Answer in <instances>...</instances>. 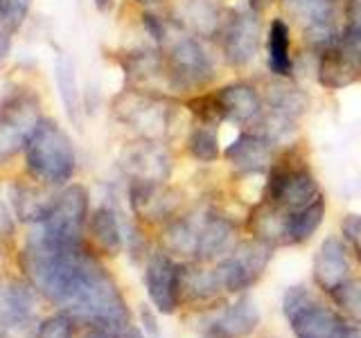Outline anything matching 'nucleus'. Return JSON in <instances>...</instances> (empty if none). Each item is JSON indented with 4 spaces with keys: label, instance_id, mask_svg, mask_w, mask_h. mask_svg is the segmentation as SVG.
<instances>
[{
    "label": "nucleus",
    "instance_id": "obj_1",
    "mask_svg": "<svg viewBox=\"0 0 361 338\" xmlns=\"http://www.w3.org/2000/svg\"><path fill=\"white\" fill-rule=\"evenodd\" d=\"M25 277L77 325L122 338L131 313L122 293L86 244H61L34 230L18 255Z\"/></svg>",
    "mask_w": 361,
    "mask_h": 338
},
{
    "label": "nucleus",
    "instance_id": "obj_2",
    "mask_svg": "<svg viewBox=\"0 0 361 338\" xmlns=\"http://www.w3.org/2000/svg\"><path fill=\"white\" fill-rule=\"evenodd\" d=\"M142 25L163 54L174 93L201 90L212 82L214 65L203 39L188 32L174 16L165 18L154 11H145Z\"/></svg>",
    "mask_w": 361,
    "mask_h": 338
},
{
    "label": "nucleus",
    "instance_id": "obj_3",
    "mask_svg": "<svg viewBox=\"0 0 361 338\" xmlns=\"http://www.w3.org/2000/svg\"><path fill=\"white\" fill-rule=\"evenodd\" d=\"M27 176L48 187H63L71 183L77 169V154L71 135L52 118H43L27 140L25 151Z\"/></svg>",
    "mask_w": 361,
    "mask_h": 338
},
{
    "label": "nucleus",
    "instance_id": "obj_4",
    "mask_svg": "<svg viewBox=\"0 0 361 338\" xmlns=\"http://www.w3.org/2000/svg\"><path fill=\"white\" fill-rule=\"evenodd\" d=\"M264 199L282 212L298 214L323 199V192L312 167L298 154H293V149H289L276 156L274 165H271Z\"/></svg>",
    "mask_w": 361,
    "mask_h": 338
},
{
    "label": "nucleus",
    "instance_id": "obj_5",
    "mask_svg": "<svg viewBox=\"0 0 361 338\" xmlns=\"http://www.w3.org/2000/svg\"><path fill=\"white\" fill-rule=\"evenodd\" d=\"M43 120L41 97L34 88H9L0 99V165L25 151L27 140Z\"/></svg>",
    "mask_w": 361,
    "mask_h": 338
},
{
    "label": "nucleus",
    "instance_id": "obj_6",
    "mask_svg": "<svg viewBox=\"0 0 361 338\" xmlns=\"http://www.w3.org/2000/svg\"><path fill=\"white\" fill-rule=\"evenodd\" d=\"M111 113L120 124L133 129L140 138L152 140H163L172 124L169 97L152 95L129 86L111 99Z\"/></svg>",
    "mask_w": 361,
    "mask_h": 338
},
{
    "label": "nucleus",
    "instance_id": "obj_7",
    "mask_svg": "<svg viewBox=\"0 0 361 338\" xmlns=\"http://www.w3.org/2000/svg\"><path fill=\"white\" fill-rule=\"evenodd\" d=\"M282 311L296 338H348L350 325L330 307H323L305 287L287 289Z\"/></svg>",
    "mask_w": 361,
    "mask_h": 338
},
{
    "label": "nucleus",
    "instance_id": "obj_8",
    "mask_svg": "<svg viewBox=\"0 0 361 338\" xmlns=\"http://www.w3.org/2000/svg\"><path fill=\"white\" fill-rule=\"evenodd\" d=\"M90 219L88 189L79 183L59 187L48 219L37 225V230L48 239L61 244H84V234Z\"/></svg>",
    "mask_w": 361,
    "mask_h": 338
},
{
    "label": "nucleus",
    "instance_id": "obj_9",
    "mask_svg": "<svg viewBox=\"0 0 361 338\" xmlns=\"http://www.w3.org/2000/svg\"><path fill=\"white\" fill-rule=\"evenodd\" d=\"M221 41V54L233 68H244L251 63L262 43V20L259 11L251 5L235 7L226 11L224 27L219 32Z\"/></svg>",
    "mask_w": 361,
    "mask_h": 338
},
{
    "label": "nucleus",
    "instance_id": "obj_10",
    "mask_svg": "<svg viewBox=\"0 0 361 338\" xmlns=\"http://www.w3.org/2000/svg\"><path fill=\"white\" fill-rule=\"evenodd\" d=\"M316 79L325 90H343L361 79V39L341 34L319 52Z\"/></svg>",
    "mask_w": 361,
    "mask_h": 338
},
{
    "label": "nucleus",
    "instance_id": "obj_11",
    "mask_svg": "<svg viewBox=\"0 0 361 338\" xmlns=\"http://www.w3.org/2000/svg\"><path fill=\"white\" fill-rule=\"evenodd\" d=\"M274 255V246H269L264 242H240L233 251L226 255L221 262L214 266L219 273L224 291L240 293L251 289L259 275L264 273V268L271 262Z\"/></svg>",
    "mask_w": 361,
    "mask_h": 338
},
{
    "label": "nucleus",
    "instance_id": "obj_12",
    "mask_svg": "<svg viewBox=\"0 0 361 338\" xmlns=\"http://www.w3.org/2000/svg\"><path fill=\"white\" fill-rule=\"evenodd\" d=\"M120 167L129 183H165L172 172V156L163 140L140 138L122 149Z\"/></svg>",
    "mask_w": 361,
    "mask_h": 338
},
{
    "label": "nucleus",
    "instance_id": "obj_13",
    "mask_svg": "<svg viewBox=\"0 0 361 338\" xmlns=\"http://www.w3.org/2000/svg\"><path fill=\"white\" fill-rule=\"evenodd\" d=\"M282 9L298 23L302 37L314 50L330 45L343 27L336 25L334 3L330 0H280Z\"/></svg>",
    "mask_w": 361,
    "mask_h": 338
},
{
    "label": "nucleus",
    "instance_id": "obj_14",
    "mask_svg": "<svg viewBox=\"0 0 361 338\" xmlns=\"http://www.w3.org/2000/svg\"><path fill=\"white\" fill-rule=\"evenodd\" d=\"M118 61L124 70V79H127L129 88L145 90V93L152 95H163V97H169L174 93L167 63L158 48L124 52L120 54Z\"/></svg>",
    "mask_w": 361,
    "mask_h": 338
},
{
    "label": "nucleus",
    "instance_id": "obj_15",
    "mask_svg": "<svg viewBox=\"0 0 361 338\" xmlns=\"http://www.w3.org/2000/svg\"><path fill=\"white\" fill-rule=\"evenodd\" d=\"M178 277L180 266L174 262L169 253H152L145 266V287L156 311L174 313L180 304L178 296Z\"/></svg>",
    "mask_w": 361,
    "mask_h": 338
},
{
    "label": "nucleus",
    "instance_id": "obj_16",
    "mask_svg": "<svg viewBox=\"0 0 361 338\" xmlns=\"http://www.w3.org/2000/svg\"><path fill=\"white\" fill-rule=\"evenodd\" d=\"M224 158L240 174H262L269 172L276 161V144L262 133L246 129L226 146Z\"/></svg>",
    "mask_w": 361,
    "mask_h": 338
},
{
    "label": "nucleus",
    "instance_id": "obj_17",
    "mask_svg": "<svg viewBox=\"0 0 361 338\" xmlns=\"http://www.w3.org/2000/svg\"><path fill=\"white\" fill-rule=\"evenodd\" d=\"M237 242V225L233 219L224 217L217 212H199V242H197V257L199 262H214L224 259Z\"/></svg>",
    "mask_w": 361,
    "mask_h": 338
},
{
    "label": "nucleus",
    "instance_id": "obj_18",
    "mask_svg": "<svg viewBox=\"0 0 361 338\" xmlns=\"http://www.w3.org/2000/svg\"><path fill=\"white\" fill-rule=\"evenodd\" d=\"M212 95L221 108L224 122L240 124V127H253L257 118L262 115V108H264L262 95H259V90L251 84H244V82L226 84L214 90Z\"/></svg>",
    "mask_w": 361,
    "mask_h": 338
},
{
    "label": "nucleus",
    "instance_id": "obj_19",
    "mask_svg": "<svg viewBox=\"0 0 361 338\" xmlns=\"http://www.w3.org/2000/svg\"><path fill=\"white\" fill-rule=\"evenodd\" d=\"M54 187H48L39 183V180L30 178L27 180H16L9 187V199H11V208H14L16 219L23 223H32L39 225L48 219V214L52 210V203L56 192Z\"/></svg>",
    "mask_w": 361,
    "mask_h": 338
},
{
    "label": "nucleus",
    "instance_id": "obj_20",
    "mask_svg": "<svg viewBox=\"0 0 361 338\" xmlns=\"http://www.w3.org/2000/svg\"><path fill=\"white\" fill-rule=\"evenodd\" d=\"M174 18L199 39L219 37L226 20V9L217 0H178Z\"/></svg>",
    "mask_w": 361,
    "mask_h": 338
},
{
    "label": "nucleus",
    "instance_id": "obj_21",
    "mask_svg": "<svg viewBox=\"0 0 361 338\" xmlns=\"http://www.w3.org/2000/svg\"><path fill=\"white\" fill-rule=\"evenodd\" d=\"M348 270L350 264L345 244L338 237L330 234L327 239H323L314 255V282L332 296L343 282H348Z\"/></svg>",
    "mask_w": 361,
    "mask_h": 338
},
{
    "label": "nucleus",
    "instance_id": "obj_22",
    "mask_svg": "<svg viewBox=\"0 0 361 338\" xmlns=\"http://www.w3.org/2000/svg\"><path fill=\"white\" fill-rule=\"evenodd\" d=\"M289 221L291 214L282 212L274 203L262 199L248 214V232L253 239L269 246H289Z\"/></svg>",
    "mask_w": 361,
    "mask_h": 338
},
{
    "label": "nucleus",
    "instance_id": "obj_23",
    "mask_svg": "<svg viewBox=\"0 0 361 338\" xmlns=\"http://www.w3.org/2000/svg\"><path fill=\"white\" fill-rule=\"evenodd\" d=\"M165 183H129V201L140 219H167L176 208L172 189H165Z\"/></svg>",
    "mask_w": 361,
    "mask_h": 338
},
{
    "label": "nucleus",
    "instance_id": "obj_24",
    "mask_svg": "<svg viewBox=\"0 0 361 338\" xmlns=\"http://www.w3.org/2000/svg\"><path fill=\"white\" fill-rule=\"evenodd\" d=\"M37 287L27 277H0V315L5 318H32L39 304Z\"/></svg>",
    "mask_w": 361,
    "mask_h": 338
},
{
    "label": "nucleus",
    "instance_id": "obj_25",
    "mask_svg": "<svg viewBox=\"0 0 361 338\" xmlns=\"http://www.w3.org/2000/svg\"><path fill=\"white\" fill-rule=\"evenodd\" d=\"M259 95H262L264 111L276 113V115H282L293 122H298L302 113L307 111V95L282 77H274V82H269L259 90Z\"/></svg>",
    "mask_w": 361,
    "mask_h": 338
},
{
    "label": "nucleus",
    "instance_id": "obj_26",
    "mask_svg": "<svg viewBox=\"0 0 361 338\" xmlns=\"http://www.w3.org/2000/svg\"><path fill=\"white\" fill-rule=\"evenodd\" d=\"M259 323V311L251 296H240V300L226 307L224 313L212 323V334L219 338H242L248 336Z\"/></svg>",
    "mask_w": 361,
    "mask_h": 338
},
{
    "label": "nucleus",
    "instance_id": "obj_27",
    "mask_svg": "<svg viewBox=\"0 0 361 338\" xmlns=\"http://www.w3.org/2000/svg\"><path fill=\"white\" fill-rule=\"evenodd\" d=\"M86 230H88L90 242H93V246L99 253H104L109 257H116L122 253V246H124L122 225L118 219V212L111 206H99L90 212Z\"/></svg>",
    "mask_w": 361,
    "mask_h": 338
},
{
    "label": "nucleus",
    "instance_id": "obj_28",
    "mask_svg": "<svg viewBox=\"0 0 361 338\" xmlns=\"http://www.w3.org/2000/svg\"><path fill=\"white\" fill-rule=\"evenodd\" d=\"M267 52H269L271 75L289 79L293 75V59H291V32L285 18H274L269 23Z\"/></svg>",
    "mask_w": 361,
    "mask_h": 338
},
{
    "label": "nucleus",
    "instance_id": "obj_29",
    "mask_svg": "<svg viewBox=\"0 0 361 338\" xmlns=\"http://www.w3.org/2000/svg\"><path fill=\"white\" fill-rule=\"evenodd\" d=\"M199 242V214L169 219L163 230V246L169 255L197 257Z\"/></svg>",
    "mask_w": 361,
    "mask_h": 338
},
{
    "label": "nucleus",
    "instance_id": "obj_30",
    "mask_svg": "<svg viewBox=\"0 0 361 338\" xmlns=\"http://www.w3.org/2000/svg\"><path fill=\"white\" fill-rule=\"evenodd\" d=\"M54 79H56V88H59V97L68 120H71L75 127H79V115H82V93H79V84H77V70H75V61L68 54H59L54 63Z\"/></svg>",
    "mask_w": 361,
    "mask_h": 338
},
{
    "label": "nucleus",
    "instance_id": "obj_31",
    "mask_svg": "<svg viewBox=\"0 0 361 338\" xmlns=\"http://www.w3.org/2000/svg\"><path fill=\"white\" fill-rule=\"evenodd\" d=\"M188 151L199 163H214L221 156L219 149V133L212 124H199L188 135Z\"/></svg>",
    "mask_w": 361,
    "mask_h": 338
},
{
    "label": "nucleus",
    "instance_id": "obj_32",
    "mask_svg": "<svg viewBox=\"0 0 361 338\" xmlns=\"http://www.w3.org/2000/svg\"><path fill=\"white\" fill-rule=\"evenodd\" d=\"M325 219V199H319L312 203L310 208H305L298 214H291L289 221V246L307 242L310 237L321 228Z\"/></svg>",
    "mask_w": 361,
    "mask_h": 338
},
{
    "label": "nucleus",
    "instance_id": "obj_33",
    "mask_svg": "<svg viewBox=\"0 0 361 338\" xmlns=\"http://www.w3.org/2000/svg\"><path fill=\"white\" fill-rule=\"evenodd\" d=\"M332 298L348 318L361 323V282L359 280L343 282V284L332 293Z\"/></svg>",
    "mask_w": 361,
    "mask_h": 338
},
{
    "label": "nucleus",
    "instance_id": "obj_34",
    "mask_svg": "<svg viewBox=\"0 0 361 338\" xmlns=\"http://www.w3.org/2000/svg\"><path fill=\"white\" fill-rule=\"evenodd\" d=\"M32 3L34 0H0V25L11 34L18 32L30 16Z\"/></svg>",
    "mask_w": 361,
    "mask_h": 338
},
{
    "label": "nucleus",
    "instance_id": "obj_35",
    "mask_svg": "<svg viewBox=\"0 0 361 338\" xmlns=\"http://www.w3.org/2000/svg\"><path fill=\"white\" fill-rule=\"evenodd\" d=\"M75 332L77 323L68 313L59 311L41 323L37 338H75Z\"/></svg>",
    "mask_w": 361,
    "mask_h": 338
},
{
    "label": "nucleus",
    "instance_id": "obj_36",
    "mask_svg": "<svg viewBox=\"0 0 361 338\" xmlns=\"http://www.w3.org/2000/svg\"><path fill=\"white\" fill-rule=\"evenodd\" d=\"M39 318H5L0 315V338H37L39 334Z\"/></svg>",
    "mask_w": 361,
    "mask_h": 338
},
{
    "label": "nucleus",
    "instance_id": "obj_37",
    "mask_svg": "<svg viewBox=\"0 0 361 338\" xmlns=\"http://www.w3.org/2000/svg\"><path fill=\"white\" fill-rule=\"evenodd\" d=\"M341 230H343L345 242L353 246L355 255L361 262V214H357V212L345 214L343 221H341Z\"/></svg>",
    "mask_w": 361,
    "mask_h": 338
},
{
    "label": "nucleus",
    "instance_id": "obj_38",
    "mask_svg": "<svg viewBox=\"0 0 361 338\" xmlns=\"http://www.w3.org/2000/svg\"><path fill=\"white\" fill-rule=\"evenodd\" d=\"M343 30L353 37L361 39V0H348L345 3V25Z\"/></svg>",
    "mask_w": 361,
    "mask_h": 338
},
{
    "label": "nucleus",
    "instance_id": "obj_39",
    "mask_svg": "<svg viewBox=\"0 0 361 338\" xmlns=\"http://www.w3.org/2000/svg\"><path fill=\"white\" fill-rule=\"evenodd\" d=\"M14 228H16L14 217H11V212L5 203L0 201V237H11L14 234Z\"/></svg>",
    "mask_w": 361,
    "mask_h": 338
},
{
    "label": "nucleus",
    "instance_id": "obj_40",
    "mask_svg": "<svg viewBox=\"0 0 361 338\" xmlns=\"http://www.w3.org/2000/svg\"><path fill=\"white\" fill-rule=\"evenodd\" d=\"M9 54H11V32L0 25V70L9 61Z\"/></svg>",
    "mask_w": 361,
    "mask_h": 338
},
{
    "label": "nucleus",
    "instance_id": "obj_41",
    "mask_svg": "<svg viewBox=\"0 0 361 338\" xmlns=\"http://www.w3.org/2000/svg\"><path fill=\"white\" fill-rule=\"evenodd\" d=\"M140 318H142V323H145V330L149 332L152 336H158V325H156V318L152 315L149 307H142V309H140Z\"/></svg>",
    "mask_w": 361,
    "mask_h": 338
},
{
    "label": "nucleus",
    "instance_id": "obj_42",
    "mask_svg": "<svg viewBox=\"0 0 361 338\" xmlns=\"http://www.w3.org/2000/svg\"><path fill=\"white\" fill-rule=\"evenodd\" d=\"M113 5H116V0H93V7L99 11V14H109Z\"/></svg>",
    "mask_w": 361,
    "mask_h": 338
},
{
    "label": "nucleus",
    "instance_id": "obj_43",
    "mask_svg": "<svg viewBox=\"0 0 361 338\" xmlns=\"http://www.w3.org/2000/svg\"><path fill=\"white\" fill-rule=\"evenodd\" d=\"M246 3L251 5L255 11H259V14H262V11H264V9H269L271 5L276 3V0H246Z\"/></svg>",
    "mask_w": 361,
    "mask_h": 338
},
{
    "label": "nucleus",
    "instance_id": "obj_44",
    "mask_svg": "<svg viewBox=\"0 0 361 338\" xmlns=\"http://www.w3.org/2000/svg\"><path fill=\"white\" fill-rule=\"evenodd\" d=\"M122 338H147L140 330H138V327H129V330H127V334H124Z\"/></svg>",
    "mask_w": 361,
    "mask_h": 338
},
{
    "label": "nucleus",
    "instance_id": "obj_45",
    "mask_svg": "<svg viewBox=\"0 0 361 338\" xmlns=\"http://www.w3.org/2000/svg\"><path fill=\"white\" fill-rule=\"evenodd\" d=\"M86 338H118V336L106 334V332H99V330H90V334Z\"/></svg>",
    "mask_w": 361,
    "mask_h": 338
},
{
    "label": "nucleus",
    "instance_id": "obj_46",
    "mask_svg": "<svg viewBox=\"0 0 361 338\" xmlns=\"http://www.w3.org/2000/svg\"><path fill=\"white\" fill-rule=\"evenodd\" d=\"M135 3H138L140 7H147V9H149V7H156V5H161L163 0H135Z\"/></svg>",
    "mask_w": 361,
    "mask_h": 338
},
{
    "label": "nucleus",
    "instance_id": "obj_47",
    "mask_svg": "<svg viewBox=\"0 0 361 338\" xmlns=\"http://www.w3.org/2000/svg\"><path fill=\"white\" fill-rule=\"evenodd\" d=\"M348 338H361V327H353V325H350Z\"/></svg>",
    "mask_w": 361,
    "mask_h": 338
},
{
    "label": "nucleus",
    "instance_id": "obj_48",
    "mask_svg": "<svg viewBox=\"0 0 361 338\" xmlns=\"http://www.w3.org/2000/svg\"><path fill=\"white\" fill-rule=\"evenodd\" d=\"M3 259H5V251H3V246H0V268H3Z\"/></svg>",
    "mask_w": 361,
    "mask_h": 338
},
{
    "label": "nucleus",
    "instance_id": "obj_49",
    "mask_svg": "<svg viewBox=\"0 0 361 338\" xmlns=\"http://www.w3.org/2000/svg\"><path fill=\"white\" fill-rule=\"evenodd\" d=\"M330 3H334V5H336V3H348V0H330Z\"/></svg>",
    "mask_w": 361,
    "mask_h": 338
},
{
    "label": "nucleus",
    "instance_id": "obj_50",
    "mask_svg": "<svg viewBox=\"0 0 361 338\" xmlns=\"http://www.w3.org/2000/svg\"><path fill=\"white\" fill-rule=\"evenodd\" d=\"M214 338H219V336H214Z\"/></svg>",
    "mask_w": 361,
    "mask_h": 338
}]
</instances>
